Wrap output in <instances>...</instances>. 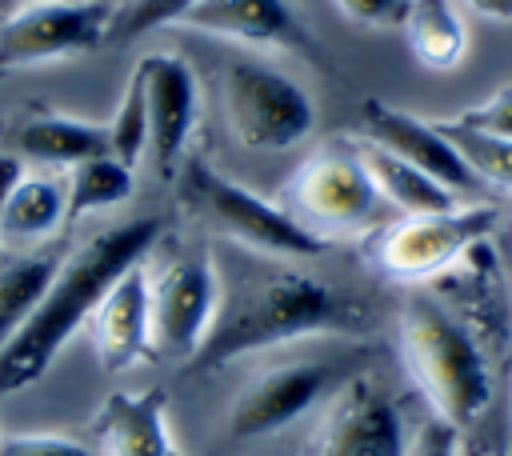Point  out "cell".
<instances>
[{"mask_svg": "<svg viewBox=\"0 0 512 456\" xmlns=\"http://www.w3.org/2000/svg\"><path fill=\"white\" fill-rule=\"evenodd\" d=\"M20 176H24L20 156H4L0 152V220H4V204H8V196H12V188H16Z\"/></svg>", "mask_w": 512, "mask_h": 456, "instance_id": "30", "label": "cell"}, {"mask_svg": "<svg viewBox=\"0 0 512 456\" xmlns=\"http://www.w3.org/2000/svg\"><path fill=\"white\" fill-rule=\"evenodd\" d=\"M504 456H512V396H508V432H504Z\"/></svg>", "mask_w": 512, "mask_h": 456, "instance_id": "33", "label": "cell"}, {"mask_svg": "<svg viewBox=\"0 0 512 456\" xmlns=\"http://www.w3.org/2000/svg\"><path fill=\"white\" fill-rule=\"evenodd\" d=\"M148 104V148L160 164H172L196 124V80L192 68L172 52H148L136 64Z\"/></svg>", "mask_w": 512, "mask_h": 456, "instance_id": "13", "label": "cell"}, {"mask_svg": "<svg viewBox=\"0 0 512 456\" xmlns=\"http://www.w3.org/2000/svg\"><path fill=\"white\" fill-rule=\"evenodd\" d=\"M496 232L488 204H452L444 212H420L392 220L372 248L376 268L396 284H424L468 260Z\"/></svg>", "mask_w": 512, "mask_h": 456, "instance_id": "6", "label": "cell"}, {"mask_svg": "<svg viewBox=\"0 0 512 456\" xmlns=\"http://www.w3.org/2000/svg\"><path fill=\"white\" fill-rule=\"evenodd\" d=\"M460 428H452L448 420H440V416H424L420 424H416V432L408 436V448H404V456H460Z\"/></svg>", "mask_w": 512, "mask_h": 456, "instance_id": "28", "label": "cell"}, {"mask_svg": "<svg viewBox=\"0 0 512 456\" xmlns=\"http://www.w3.org/2000/svg\"><path fill=\"white\" fill-rule=\"evenodd\" d=\"M112 4L104 0H44L24 4L0 24V72L84 56L108 44Z\"/></svg>", "mask_w": 512, "mask_h": 456, "instance_id": "10", "label": "cell"}, {"mask_svg": "<svg viewBox=\"0 0 512 456\" xmlns=\"http://www.w3.org/2000/svg\"><path fill=\"white\" fill-rule=\"evenodd\" d=\"M220 112L228 132L252 152L296 148L316 128L308 92L260 60H228L220 68Z\"/></svg>", "mask_w": 512, "mask_h": 456, "instance_id": "5", "label": "cell"}, {"mask_svg": "<svg viewBox=\"0 0 512 456\" xmlns=\"http://www.w3.org/2000/svg\"><path fill=\"white\" fill-rule=\"evenodd\" d=\"M0 456H100L92 444L56 432H8L0 436Z\"/></svg>", "mask_w": 512, "mask_h": 456, "instance_id": "26", "label": "cell"}, {"mask_svg": "<svg viewBox=\"0 0 512 456\" xmlns=\"http://www.w3.org/2000/svg\"><path fill=\"white\" fill-rule=\"evenodd\" d=\"M216 316V260L184 252L148 272V332L152 352L192 360Z\"/></svg>", "mask_w": 512, "mask_h": 456, "instance_id": "9", "label": "cell"}, {"mask_svg": "<svg viewBox=\"0 0 512 456\" xmlns=\"http://www.w3.org/2000/svg\"><path fill=\"white\" fill-rule=\"evenodd\" d=\"M156 236H160V220L140 216L88 236L68 260H60L52 284L44 288V296L36 300L20 332L0 348V396L36 384L52 368L56 352L72 340V332L84 320H92L104 292L128 268L144 264Z\"/></svg>", "mask_w": 512, "mask_h": 456, "instance_id": "2", "label": "cell"}, {"mask_svg": "<svg viewBox=\"0 0 512 456\" xmlns=\"http://www.w3.org/2000/svg\"><path fill=\"white\" fill-rule=\"evenodd\" d=\"M136 188V176L128 164H120L116 156H92L72 164L68 184H64V216L80 220L88 212H108L116 204H124Z\"/></svg>", "mask_w": 512, "mask_h": 456, "instance_id": "22", "label": "cell"}, {"mask_svg": "<svg viewBox=\"0 0 512 456\" xmlns=\"http://www.w3.org/2000/svg\"><path fill=\"white\" fill-rule=\"evenodd\" d=\"M352 372L344 360L332 356H296L280 360L264 372H256L228 404L224 416V436L228 440H260L292 420H300L308 408L328 400L336 384H344Z\"/></svg>", "mask_w": 512, "mask_h": 456, "instance_id": "7", "label": "cell"}, {"mask_svg": "<svg viewBox=\"0 0 512 456\" xmlns=\"http://www.w3.org/2000/svg\"><path fill=\"white\" fill-rule=\"evenodd\" d=\"M408 432L396 400L368 376L352 372L324 400L312 456H404Z\"/></svg>", "mask_w": 512, "mask_h": 456, "instance_id": "11", "label": "cell"}, {"mask_svg": "<svg viewBox=\"0 0 512 456\" xmlns=\"http://www.w3.org/2000/svg\"><path fill=\"white\" fill-rule=\"evenodd\" d=\"M196 32L256 44V48H296L304 32L284 0H196L180 20Z\"/></svg>", "mask_w": 512, "mask_h": 456, "instance_id": "15", "label": "cell"}, {"mask_svg": "<svg viewBox=\"0 0 512 456\" xmlns=\"http://www.w3.org/2000/svg\"><path fill=\"white\" fill-rule=\"evenodd\" d=\"M352 24L364 28H404L412 0H332Z\"/></svg>", "mask_w": 512, "mask_h": 456, "instance_id": "29", "label": "cell"}, {"mask_svg": "<svg viewBox=\"0 0 512 456\" xmlns=\"http://www.w3.org/2000/svg\"><path fill=\"white\" fill-rule=\"evenodd\" d=\"M172 456H180V452H172Z\"/></svg>", "mask_w": 512, "mask_h": 456, "instance_id": "35", "label": "cell"}, {"mask_svg": "<svg viewBox=\"0 0 512 456\" xmlns=\"http://www.w3.org/2000/svg\"><path fill=\"white\" fill-rule=\"evenodd\" d=\"M284 196H288V212L324 240L336 232H364L380 224L388 208L364 160L356 152H336V148L308 156L292 172Z\"/></svg>", "mask_w": 512, "mask_h": 456, "instance_id": "8", "label": "cell"}, {"mask_svg": "<svg viewBox=\"0 0 512 456\" xmlns=\"http://www.w3.org/2000/svg\"><path fill=\"white\" fill-rule=\"evenodd\" d=\"M440 132L456 144V152L464 156V164L472 168V176L480 184H496V188L512 192V140L464 128L456 120H440Z\"/></svg>", "mask_w": 512, "mask_h": 456, "instance_id": "23", "label": "cell"}, {"mask_svg": "<svg viewBox=\"0 0 512 456\" xmlns=\"http://www.w3.org/2000/svg\"><path fill=\"white\" fill-rule=\"evenodd\" d=\"M196 0H124L120 8H112V20H108V44H128L160 24H172V20H184L188 8Z\"/></svg>", "mask_w": 512, "mask_h": 456, "instance_id": "25", "label": "cell"}, {"mask_svg": "<svg viewBox=\"0 0 512 456\" xmlns=\"http://www.w3.org/2000/svg\"><path fill=\"white\" fill-rule=\"evenodd\" d=\"M12 4H20V8H24V4H44V0H12Z\"/></svg>", "mask_w": 512, "mask_h": 456, "instance_id": "34", "label": "cell"}, {"mask_svg": "<svg viewBox=\"0 0 512 456\" xmlns=\"http://www.w3.org/2000/svg\"><path fill=\"white\" fill-rule=\"evenodd\" d=\"M16 152L40 164H80L92 156H108L104 128L76 116H32L16 132Z\"/></svg>", "mask_w": 512, "mask_h": 456, "instance_id": "18", "label": "cell"}, {"mask_svg": "<svg viewBox=\"0 0 512 456\" xmlns=\"http://www.w3.org/2000/svg\"><path fill=\"white\" fill-rule=\"evenodd\" d=\"M460 456H488V448L476 436H460Z\"/></svg>", "mask_w": 512, "mask_h": 456, "instance_id": "32", "label": "cell"}, {"mask_svg": "<svg viewBox=\"0 0 512 456\" xmlns=\"http://www.w3.org/2000/svg\"><path fill=\"white\" fill-rule=\"evenodd\" d=\"M60 260L48 252H16L0 260V348L20 332L44 288L52 284Z\"/></svg>", "mask_w": 512, "mask_h": 456, "instance_id": "21", "label": "cell"}, {"mask_svg": "<svg viewBox=\"0 0 512 456\" xmlns=\"http://www.w3.org/2000/svg\"><path fill=\"white\" fill-rule=\"evenodd\" d=\"M180 200L200 216L208 228H216L228 244L276 256V260H308L328 248L324 236L304 228L288 208L248 192L244 184L228 180L204 160H188L180 172Z\"/></svg>", "mask_w": 512, "mask_h": 456, "instance_id": "4", "label": "cell"}, {"mask_svg": "<svg viewBox=\"0 0 512 456\" xmlns=\"http://www.w3.org/2000/svg\"><path fill=\"white\" fill-rule=\"evenodd\" d=\"M216 260V316L188 364L216 368L256 348H280L304 336H348L364 328V308L332 292L320 276L288 260L228 248Z\"/></svg>", "mask_w": 512, "mask_h": 456, "instance_id": "1", "label": "cell"}, {"mask_svg": "<svg viewBox=\"0 0 512 456\" xmlns=\"http://www.w3.org/2000/svg\"><path fill=\"white\" fill-rule=\"evenodd\" d=\"M0 76H4V72H0Z\"/></svg>", "mask_w": 512, "mask_h": 456, "instance_id": "36", "label": "cell"}, {"mask_svg": "<svg viewBox=\"0 0 512 456\" xmlns=\"http://www.w3.org/2000/svg\"><path fill=\"white\" fill-rule=\"evenodd\" d=\"M396 336L404 372L424 396L428 412L472 436L496 400L488 348L448 304L432 300L428 292H412L400 304Z\"/></svg>", "mask_w": 512, "mask_h": 456, "instance_id": "3", "label": "cell"}, {"mask_svg": "<svg viewBox=\"0 0 512 456\" xmlns=\"http://www.w3.org/2000/svg\"><path fill=\"white\" fill-rule=\"evenodd\" d=\"M412 56L432 72H452L468 52V28L452 0H412L404 16Z\"/></svg>", "mask_w": 512, "mask_h": 456, "instance_id": "19", "label": "cell"}, {"mask_svg": "<svg viewBox=\"0 0 512 456\" xmlns=\"http://www.w3.org/2000/svg\"><path fill=\"white\" fill-rule=\"evenodd\" d=\"M104 136H108V156H116L128 168L148 148V104H144V84H140L136 72L128 76V84L120 92V104H116L112 120L104 124Z\"/></svg>", "mask_w": 512, "mask_h": 456, "instance_id": "24", "label": "cell"}, {"mask_svg": "<svg viewBox=\"0 0 512 456\" xmlns=\"http://www.w3.org/2000/svg\"><path fill=\"white\" fill-rule=\"evenodd\" d=\"M100 456H172L164 392H112L96 416Z\"/></svg>", "mask_w": 512, "mask_h": 456, "instance_id": "16", "label": "cell"}, {"mask_svg": "<svg viewBox=\"0 0 512 456\" xmlns=\"http://www.w3.org/2000/svg\"><path fill=\"white\" fill-rule=\"evenodd\" d=\"M152 348L148 332V272L144 264L128 268L92 312V352L104 372L132 368Z\"/></svg>", "mask_w": 512, "mask_h": 456, "instance_id": "14", "label": "cell"}, {"mask_svg": "<svg viewBox=\"0 0 512 456\" xmlns=\"http://www.w3.org/2000/svg\"><path fill=\"white\" fill-rule=\"evenodd\" d=\"M464 4L488 20H512V0H464Z\"/></svg>", "mask_w": 512, "mask_h": 456, "instance_id": "31", "label": "cell"}, {"mask_svg": "<svg viewBox=\"0 0 512 456\" xmlns=\"http://www.w3.org/2000/svg\"><path fill=\"white\" fill-rule=\"evenodd\" d=\"M356 156L364 160V168H368V176H372L380 200H384L388 208H396L400 216L444 212V208L460 204L448 184H440L436 176L420 172L416 164H408V160H400V156H392V152H384V148H376V144H368V140L356 148Z\"/></svg>", "mask_w": 512, "mask_h": 456, "instance_id": "17", "label": "cell"}, {"mask_svg": "<svg viewBox=\"0 0 512 456\" xmlns=\"http://www.w3.org/2000/svg\"><path fill=\"white\" fill-rule=\"evenodd\" d=\"M456 124H464V128H476V132H492V136H504V140H512V84L496 88V92H492L488 100H480L476 108L460 112V116H456Z\"/></svg>", "mask_w": 512, "mask_h": 456, "instance_id": "27", "label": "cell"}, {"mask_svg": "<svg viewBox=\"0 0 512 456\" xmlns=\"http://www.w3.org/2000/svg\"><path fill=\"white\" fill-rule=\"evenodd\" d=\"M360 128H364L368 144H376V148L416 164L420 172L436 176L452 192L480 184L472 176V168L464 164V156L456 152V144L432 120H420V116H412V112H404L396 104H384V100H364L360 104Z\"/></svg>", "mask_w": 512, "mask_h": 456, "instance_id": "12", "label": "cell"}, {"mask_svg": "<svg viewBox=\"0 0 512 456\" xmlns=\"http://www.w3.org/2000/svg\"><path fill=\"white\" fill-rule=\"evenodd\" d=\"M64 220V188L48 176H20L8 204H4V220H0V244L20 248V244H36L40 236H48L56 224Z\"/></svg>", "mask_w": 512, "mask_h": 456, "instance_id": "20", "label": "cell"}]
</instances>
